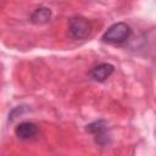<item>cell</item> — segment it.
<instances>
[{
  "mask_svg": "<svg viewBox=\"0 0 156 156\" xmlns=\"http://www.w3.org/2000/svg\"><path fill=\"white\" fill-rule=\"evenodd\" d=\"M130 34V27L124 22H118L108 27V29L102 34L101 40L107 44H123L129 39Z\"/></svg>",
  "mask_w": 156,
  "mask_h": 156,
  "instance_id": "1",
  "label": "cell"
},
{
  "mask_svg": "<svg viewBox=\"0 0 156 156\" xmlns=\"http://www.w3.org/2000/svg\"><path fill=\"white\" fill-rule=\"evenodd\" d=\"M91 33V24L83 17H73L68 22V34L76 40L87 39Z\"/></svg>",
  "mask_w": 156,
  "mask_h": 156,
  "instance_id": "2",
  "label": "cell"
},
{
  "mask_svg": "<svg viewBox=\"0 0 156 156\" xmlns=\"http://www.w3.org/2000/svg\"><path fill=\"white\" fill-rule=\"evenodd\" d=\"M87 132L91 133L95 138V143L105 146L110 143V134H108V129H107V123L102 119L95 121L90 124L87 126Z\"/></svg>",
  "mask_w": 156,
  "mask_h": 156,
  "instance_id": "3",
  "label": "cell"
},
{
  "mask_svg": "<svg viewBox=\"0 0 156 156\" xmlns=\"http://www.w3.org/2000/svg\"><path fill=\"white\" fill-rule=\"evenodd\" d=\"M115 71L111 63H99L89 71V77L95 82H105Z\"/></svg>",
  "mask_w": 156,
  "mask_h": 156,
  "instance_id": "4",
  "label": "cell"
},
{
  "mask_svg": "<svg viewBox=\"0 0 156 156\" xmlns=\"http://www.w3.org/2000/svg\"><path fill=\"white\" fill-rule=\"evenodd\" d=\"M38 133V126L33 122H21L15 128V135L21 140H29Z\"/></svg>",
  "mask_w": 156,
  "mask_h": 156,
  "instance_id": "5",
  "label": "cell"
},
{
  "mask_svg": "<svg viewBox=\"0 0 156 156\" xmlns=\"http://www.w3.org/2000/svg\"><path fill=\"white\" fill-rule=\"evenodd\" d=\"M51 18V11L46 7H39L34 10V12L30 15V21L35 24H44L48 23Z\"/></svg>",
  "mask_w": 156,
  "mask_h": 156,
  "instance_id": "6",
  "label": "cell"
}]
</instances>
